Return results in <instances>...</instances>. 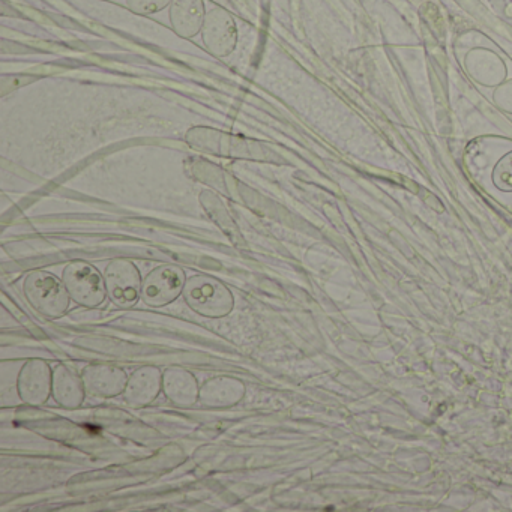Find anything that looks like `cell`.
Listing matches in <instances>:
<instances>
[{
	"instance_id": "277c9868",
	"label": "cell",
	"mask_w": 512,
	"mask_h": 512,
	"mask_svg": "<svg viewBox=\"0 0 512 512\" xmlns=\"http://www.w3.org/2000/svg\"><path fill=\"white\" fill-rule=\"evenodd\" d=\"M491 181L497 190L512 193V152H508L497 161L491 172Z\"/></svg>"
},
{
	"instance_id": "6da1fadb",
	"label": "cell",
	"mask_w": 512,
	"mask_h": 512,
	"mask_svg": "<svg viewBox=\"0 0 512 512\" xmlns=\"http://www.w3.org/2000/svg\"><path fill=\"white\" fill-rule=\"evenodd\" d=\"M463 68L473 82L484 88H497L508 77L505 59L493 47L473 46L467 49Z\"/></svg>"
},
{
	"instance_id": "3957f363",
	"label": "cell",
	"mask_w": 512,
	"mask_h": 512,
	"mask_svg": "<svg viewBox=\"0 0 512 512\" xmlns=\"http://www.w3.org/2000/svg\"><path fill=\"white\" fill-rule=\"evenodd\" d=\"M205 19L203 0H173L170 7V22L179 37H196L203 28Z\"/></svg>"
},
{
	"instance_id": "8992f818",
	"label": "cell",
	"mask_w": 512,
	"mask_h": 512,
	"mask_svg": "<svg viewBox=\"0 0 512 512\" xmlns=\"http://www.w3.org/2000/svg\"><path fill=\"white\" fill-rule=\"evenodd\" d=\"M493 101L502 112L512 115V80H505L494 89Z\"/></svg>"
},
{
	"instance_id": "5b68a950",
	"label": "cell",
	"mask_w": 512,
	"mask_h": 512,
	"mask_svg": "<svg viewBox=\"0 0 512 512\" xmlns=\"http://www.w3.org/2000/svg\"><path fill=\"white\" fill-rule=\"evenodd\" d=\"M173 0H127L128 7L139 16H151L164 10Z\"/></svg>"
},
{
	"instance_id": "7a4b0ae2",
	"label": "cell",
	"mask_w": 512,
	"mask_h": 512,
	"mask_svg": "<svg viewBox=\"0 0 512 512\" xmlns=\"http://www.w3.org/2000/svg\"><path fill=\"white\" fill-rule=\"evenodd\" d=\"M203 44L218 58L229 56L238 43L235 20L223 8H214L206 16L202 28Z\"/></svg>"
}]
</instances>
